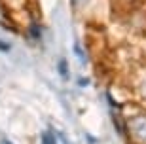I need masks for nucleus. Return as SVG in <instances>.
Wrapping results in <instances>:
<instances>
[{"instance_id": "nucleus-2", "label": "nucleus", "mask_w": 146, "mask_h": 144, "mask_svg": "<svg viewBox=\"0 0 146 144\" xmlns=\"http://www.w3.org/2000/svg\"><path fill=\"white\" fill-rule=\"evenodd\" d=\"M66 68H68V64H66V61H65V59H61V61H59V72H61L63 76H65V78L68 76V70H66Z\"/></svg>"}, {"instance_id": "nucleus-1", "label": "nucleus", "mask_w": 146, "mask_h": 144, "mask_svg": "<svg viewBox=\"0 0 146 144\" xmlns=\"http://www.w3.org/2000/svg\"><path fill=\"white\" fill-rule=\"evenodd\" d=\"M127 129H129L131 137L141 144H146V116L139 114V116L129 117L127 121Z\"/></svg>"}, {"instance_id": "nucleus-3", "label": "nucleus", "mask_w": 146, "mask_h": 144, "mask_svg": "<svg viewBox=\"0 0 146 144\" xmlns=\"http://www.w3.org/2000/svg\"><path fill=\"white\" fill-rule=\"evenodd\" d=\"M74 49H76V55H78V57H80L82 61H86V57H84V53H82V49H80V46H78V44L74 46Z\"/></svg>"}, {"instance_id": "nucleus-4", "label": "nucleus", "mask_w": 146, "mask_h": 144, "mask_svg": "<svg viewBox=\"0 0 146 144\" xmlns=\"http://www.w3.org/2000/svg\"><path fill=\"white\" fill-rule=\"evenodd\" d=\"M44 144H53V139H51V135H44Z\"/></svg>"}]
</instances>
